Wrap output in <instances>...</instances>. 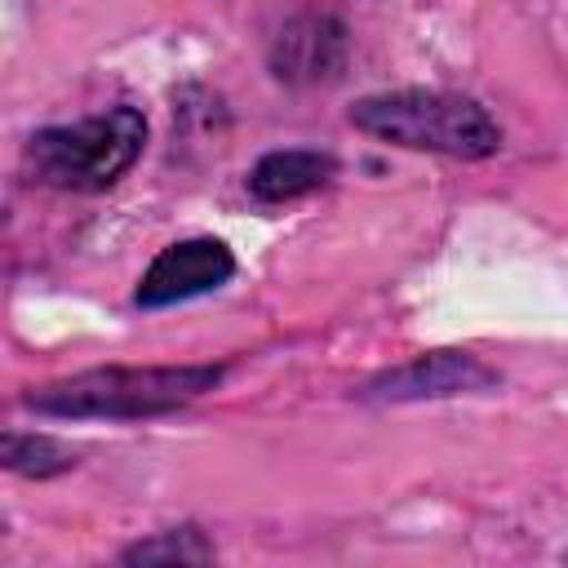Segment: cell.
Returning a JSON list of instances; mask_svg holds the SVG:
<instances>
[{"label": "cell", "instance_id": "cell-1", "mask_svg": "<svg viewBox=\"0 0 568 568\" xmlns=\"http://www.w3.org/2000/svg\"><path fill=\"white\" fill-rule=\"evenodd\" d=\"M355 129L408 146V151H435V155H453V160H484L501 146V129L493 124V115L462 93H444V89H395V93H377L355 102L351 111Z\"/></svg>", "mask_w": 568, "mask_h": 568}, {"label": "cell", "instance_id": "cell-2", "mask_svg": "<svg viewBox=\"0 0 568 568\" xmlns=\"http://www.w3.org/2000/svg\"><path fill=\"white\" fill-rule=\"evenodd\" d=\"M222 382L217 364L182 368H89L67 382L40 386L27 395V408L53 417H155L173 413Z\"/></svg>", "mask_w": 568, "mask_h": 568}, {"label": "cell", "instance_id": "cell-3", "mask_svg": "<svg viewBox=\"0 0 568 568\" xmlns=\"http://www.w3.org/2000/svg\"><path fill=\"white\" fill-rule=\"evenodd\" d=\"M146 120L133 106H111L80 124L40 129L27 142V169L58 191H106L142 155Z\"/></svg>", "mask_w": 568, "mask_h": 568}, {"label": "cell", "instance_id": "cell-4", "mask_svg": "<svg viewBox=\"0 0 568 568\" xmlns=\"http://www.w3.org/2000/svg\"><path fill=\"white\" fill-rule=\"evenodd\" d=\"M235 275V257L222 240H182L169 244L138 284V306H173L195 293H209Z\"/></svg>", "mask_w": 568, "mask_h": 568}, {"label": "cell", "instance_id": "cell-5", "mask_svg": "<svg viewBox=\"0 0 568 568\" xmlns=\"http://www.w3.org/2000/svg\"><path fill=\"white\" fill-rule=\"evenodd\" d=\"M342 62H346V27L320 9L288 18L284 31L275 36V49H271V67L288 84L333 80L342 71Z\"/></svg>", "mask_w": 568, "mask_h": 568}, {"label": "cell", "instance_id": "cell-6", "mask_svg": "<svg viewBox=\"0 0 568 568\" xmlns=\"http://www.w3.org/2000/svg\"><path fill=\"white\" fill-rule=\"evenodd\" d=\"M493 368L479 364L466 351H430V355H413L408 364L382 373L368 386V399H435V395H466V390H484L493 386Z\"/></svg>", "mask_w": 568, "mask_h": 568}, {"label": "cell", "instance_id": "cell-7", "mask_svg": "<svg viewBox=\"0 0 568 568\" xmlns=\"http://www.w3.org/2000/svg\"><path fill=\"white\" fill-rule=\"evenodd\" d=\"M337 173V160L324 151H271L253 164L248 173V191L262 204H288L297 195H311L320 186H328Z\"/></svg>", "mask_w": 568, "mask_h": 568}, {"label": "cell", "instance_id": "cell-8", "mask_svg": "<svg viewBox=\"0 0 568 568\" xmlns=\"http://www.w3.org/2000/svg\"><path fill=\"white\" fill-rule=\"evenodd\" d=\"M75 457L49 439V435H4V466L18 470V475H31V479H49V475H62Z\"/></svg>", "mask_w": 568, "mask_h": 568}, {"label": "cell", "instance_id": "cell-9", "mask_svg": "<svg viewBox=\"0 0 568 568\" xmlns=\"http://www.w3.org/2000/svg\"><path fill=\"white\" fill-rule=\"evenodd\" d=\"M209 559H213V546L195 528L160 532V537L124 550V564H209Z\"/></svg>", "mask_w": 568, "mask_h": 568}]
</instances>
